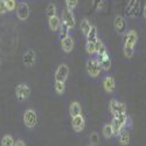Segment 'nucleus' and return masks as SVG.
<instances>
[{"label": "nucleus", "instance_id": "f257e3e1", "mask_svg": "<svg viewBox=\"0 0 146 146\" xmlns=\"http://www.w3.org/2000/svg\"><path fill=\"white\" fill-rule=\"evenodd\" d=\"M22 119H23V124H25V126L29 130L35 129L36 125H38V121H39L38 113H36V111L34 110V109H27V110H25Z\"/></svg>", "mask_w": 146, "mask_h": 146}, {"label": "nucleus", "instance_id": "f03ea898", "mask_svg": "<svg viewBox=\"0 0 146 146\" xmlns=\"http://www.w3.org/2000/svg\"><path fill=\"white\" fill-rule=\"evenodd\" d=\"M86 69L87 72L90 77H98L102 72V67L98 62V60L96 57H90L87 60V63H86Z\"/></svg>", "mask_w": 146, "mask_h": 146}, {"label": "nucleus", "instance_id": "7ed1b4c3", "mask_svg": "<svg viewBox=\"0 0 146 146\" xmlns=\"http://www.w3.org/2000/svg\"><path fill=\"white\" fill-rule=\"evenodd\" d=\"M29 96H31V88L28 84L26 83H20L15 88V97H17V100L22 103V102H25L29 98Z\"/></svg>", "mask_w": 146, "mask_h": 146}, {"label": "nucleus", "instance_id": "20e7f679", "mask_svg": "<svg viewBox=\"0 0 146 146\" xmlns=\"http://www.w3.org/2000/svg\"><path fill=\"white\" fill-rule=\"evenodd\" d=\"M138 33L135 29H127L123 38V46L126 48H135L138 43Z\"/></svg>", "mask_w": 146, "mask_h": 146}, {"label": "nucleus", "instance_id": "39448f33", "mask_svg": "<svg viewBox=\"0 0 146 146\" xmlns=\"http://www.w3.org/2000/svg\"><path fill=\"white\" fill-rule=\"evenodd\" d=\"M109 111L112 116L120 115V113H126V105L115 98L110 100L109 102Z\"/></svg>", "mask_w": 146, "mask_h": 146}, {"label": "nucleus", "instance_id": "423d86ee", "mask_svg": "<svg viewBox=\"0 0 146 146\" xmlns=\"http://www.w3.org/2000/svg\"><path fill=\"white\" fill-rule=\"evenodd\" d=\"M62 22L66 23L70 31L76 27V19H75L72 9H69L66 7V9L62 12Z\"/></svg>", "mask_w": 146, "mask_h": 146}, {"label": "nucleus", "instance_id": "0eeeda50", "mask_svg": "<svg viewBox=\"0 0 146 146\" xmlns=\"http://www.w3.org/2000/svg\"><path fill=\"white\" fill-rule=\"evenodd\" d=\"M113 27L118 35H124L127 32V21L124 17L117 15L113 21Z\"/></svg>", "mask_w": 146, "mask_h": 146}, {"label": "nucleus", "instance_id": "6e6552de", "mask_svg": "<svg viewBox=\"0 0 146 146\" xmlns=\"http://www.w3.org/2000/svg\"><path fill=\"white\" fill-rule=\"evenodd\" d=\"M68 76H69V67L64 63L60 64L55 71V81L57 82H63L66 83V81L68 80Z\"/></svg>", "mask_w": 146, "mask_h": 146}, {"label": "nucleus", "instance_id": "1a4fd4ad", "mask_svg": "<svg viewBox=\"0 0 146 146\" xmlns=\"http://www.w3.org/2000/svg\"><path fill=\"white\" fill-rule=\"evenodd\" d=\"M29 13H31V9H29V6L27 3H20L17 6V18L20 21L27 20L29 17Z\"/></svg>", "mask_w": 146, "mask_h": 146}, {"label": "nucleus", "instance_id": "9d476101", "mask_svg": "<svg viewBox=\"0 0 146 146\" xmlns=\"http://www.w3.org/2000/svg\"><path fill=\"white\" fill-rule=\"evenodd\" d=\"M71 126H72V130H74L75 132L80 133L84 130V127H86V119H84V117L82 115H78L76 117H72L71 119Z\"/></svg>", "mask_w": 146, "mask_h": 146}, {"label": "nucleus", "instance_id": "9b49d317", "mask_svg": "<svg viewBox=\"0 0 146 146\" xmlns=\"http://www.w3.org/2000/svg\"><path fill=\"white\" fill-rule=\"evenodd\" d=\"M22 61H23V64H25L27 68L33 67L35 64V62H36V53H35V50L28 49L25 54H23Z\"/></svg>", "mask_w": 146, "mask_h": 146}, {"label": "nucleus", "instance_id": "f8f14e48", "mask_svg": "<svg viewBox=\"0 0 146 146\" xmlns=\"http://www.w3.org/2000/svg\"><path fill=\"white\" fill-rule=\"evenodd\" d=\"M103 88L108 94H112L116 90V81L112 76H105L103 78Z\"/></svg>", "mask_w": 146, "mask_h": 146}, {"label": "nucleus", "instance_id": "ddd939ff", "mask_svg": "<svg viewBox=\"0 0 146 146\" xmlns=\"http://www.w3.org/2000/svg\"><path fill=\"white\" fill-rule=\"evenodd\" d=\"M96 58L98 60V62H100V64L102 67V70H104V71L110 70V68H111V58H110V56H109L108 53L104 54V55H97Z\"/></svg>", "mask_w": 146, "mask_h": 146}, {"label": "nucleus", "instance_id": "4468645a", "mask_svg": "<svg viewBox=\"0 0 146 146\" xmlns=\"http://www.w3.org/2000/svg\"><path fill=\"white\" fill-rule=\"evenodd\" d=\"M117 140L120 145L123 146H127L130 144V129L127 127H124L123 130H121L119 132V135L117 137Z\"/></svg>", "mask_w": 146, "mask_h": 146}, {"label": "nucleus", "instance_id": "2eb2a0df", "mask_svg": "<svg viewBox=\"0 0 146 146\" xmlns=\"http://www.w3.org/2000/svg\"><path fill=\"white\" fill-rule=\"evenodd\" d=\"M74 46H75V42H74V39L71 36H68L67 39H64L63 41H61V47H62V50L67 54L71 53L72 49H74Z\"/></svg>", "mask_w": 146, "mask_h": 146}, {"label": "nucleus", "instance_id": "dca6fc26", "mask_svg": "<svg viewBox=\"0 0 146 146\" xmlns=\"http://www.w3.org/2000/svg\"><path fill=\"white\" fill-rule=\"evenodd\" d=\"M61 23H62V21H61V19L57 15H54V17L48 19V26H49L50 31L54 32V33H57V31H58V28L61 26Z\"/></svg>", "mask_w": 146, "mask_h": 146}, {"label": "nucleus", "instance_id": "f3484780", "mask_svg": "<svg viewBox=\"0 0 146 146\" xmlns=\"http://www.w3.org/2000/svg\"><path fill=\"white\" fill-rule=\"evenodd\" d=\"M57 35H58V39H60V41H63L64 39H67L68 36H70V29H69V27L66 25V23H61V26H60V28H58V31H57Z\"/></svg>", "mask_w": 146, "mask_h": 146}, {"label": "nucleus", "instance_id": "a211bd4d", "mask_svg": "<svg viewBox=\"0 0 146 146\" xmlns=\"http://www.w3.org/2000/svg\"><path fill=\"white\" fill-rule=\"evenodd\" d=\"M69 115L72 117H76L78 115H82V106L78 102H72L69 106Z\"/></svg>", "mask_w": 146, "mask_h": 146}, {"label": "nucleus", "instance_id": "6ab92c4d", "mask_svg": "<svg viewBox=\"0 0 146 146\" xmlns=\"http://www.w3.org/2000/svg\"><path fill=\"white\" fill-rule=\"evenodd\" d=\"M111 127H112V132H113V137H118V135H119V132L121 131V130H123L124 127L123 126H121V124L119 123V121H118V119L116 118V117H113L112 118V120H111Z\"/></svg>", "mask_w": 146, "mask_h": 146}, {"label": "nucleus", "instance_id": "aec40b11", "mask_svg": "<svg viewBox=\"0 0 146 146\" xmlns=\"http://www.w3.org/2000/svg\"><path fill=\"white\" fill-rule=\"evenodd\" d=\"M137 7H138V0H131L130 4H129V6H127V8H126L127 15H130V17L135 15L136 12H137V9H136Z\"/></svg>", "mask_w": 146, "mask_h": 146}, {"label": "nucleus", "instance_id": "412c9836", "mask_svg": "<svg viewBox=\"0 0 146 146\" xmlns=\"http://www.w3.org/2000/svg\"><path fill=\"white\" fill-rule=\"evenodd\" d=\"M95 46H96V55H104V54L108 53L106 52V47L102 42V40L98 39V40L95 42Z\"/></svg>", "mask_w": 146, "mask_h": 146}, {"label": "nucleus", "instance_id": "4be33fe9", "mask_svg": "<svg viewBox=\"0 0 146 146\" xmlns=\"http://www.w3.org/2000/svg\"><path fill=\"white\" fill-rule=\"evenodd\" d=\"M86 38H87V41H91V42H96L98 40V33H97V28L95 26H91V28Z\"/></svg>", "mask_w": 146, "mask_h": 146}, {"label": "nucleus", "instance_id": "5701e85b", "mask_svg": "<svg viewBox=\"0 0 146 146\" xmlns=\"http://www.w3.org/2000/svg\"><path fill=\"white\" fill-rule=\"evenodd\" d=\"M102 133H103V137L105 139H110L113 137V132H112V127L111 124H104L103 129H102Z\"/></svg>", "mask_w": 146, "mask_h": 146}, {"label": "nucleus", "instance_id": "b1692460", "mask_svg": "<svg viewBox=\"0 0 146 146\" xmlns=\"http://www.w3.org/2000/svg\"><path fill=\"white\" fill-rule=\"evenodd\" d=\"M80 28H81L82 34H83L84 36H87V35H88V33H89V31H90V28H91V25H90V22H89L87 19H83V20L81 21Z\"/></svg>", "mask_w": 146, "mask_h": 146}, {"label": "nucleus", "instance_id": "393cba45", "mask_svg": "<svg viewBox=\"0 0 146 146\" xmlns=\"http://www.w3.org/2000/svg\"><path fill=\"white\" fill-rule=\"evenodd\" d=\"M1 146H15V140L11 135H5L1 139Z\"/></svg>", "mask_w": 146, "mask_h": 146}, {"label": "nucleus", "instance_id": "a878e982", "mask_svg": "<svg viewBox=\"0 0 146 146\" xmlns=\"http://www.w3.org/2000/svg\"><path fill=\"white\" fill-rule=\"evenodd\" d=\"M54 89H55L56 94H58V95H63L64 91H66V83L55 81V83H54Z\"/></svg>", "mask_w": 146, "mask_h": 146}, {"label": "nucleus", "instance_id": "bb28decb", "mask_svg": "<svg viewBox=\"0 0 146 146\" xmlns=\"http://www.w3.org/2000/svg\"><path fill=\"white\" fill-rule=\"evenodd\" d=\"M46 15L48 17V19L56 15V6L54 4H49L46 8Z\"/></svg>", "mask_w": 146, "mask_h": 146}, {"label": "nucleus", "instance_id": "cd10ccee", "mask_svg": "<svg viewBox=\"0 0 146 146\" xmlns=\"http://www.w3.org/2000/svg\"><path fill=\"white\" fill-rule=\"evenodd\" d=\"M86 50L89 55H94L96 54V46H95V42H91V41H87L86 43Z\"/></svg>", "mask_w": 146, "mask_h": 146}, {"label": "nucleus", "instance_id": "c85d7f7f", "mask_svg": "<svg viewBox=\"0 0 146 146\" xmlns=\"http://www.w3.org/2000/svg\"><path fill=\"white\" fill-rule=\"evenodd\" d=\"M5 3H6L8 12H12V11L15 9V7H17V0H5Z\"/></svg>", "mask_w": 146, "mask_h": 146}, {"label": "nucleus", "instance_id": "c756f323", "mask_svg": "<svg viewBox=\"0 0 146 146\" xmlns=\"http://www.w3.org/2000/svg\"><path fill=\"white\" fill-rule=\"evenodd\" d=\"M78 5V0H66V6L69 9H75Z\"/></svg>", "mask_w": 146, "mask_h": 146}, {"label": "nucleus", "instance_id": "7c9ffc66", "mask_svg": "<svg viewBox=\"0 0 146 146\" xmlns=\"http://www.w3.org/2000/svg\"><path fill=\"white\" fill-rule=\"evenodd\" d=\"M123 53L127 58H131L133 55H135V48H126L123 47Z\"/></svg>", "mask_w": 146, "mask_h": 146}, {"label": "nucleus", "instance_id": "2f4dec72", "mask_svg": "<svg viewBox=\"0 0 146 146\" xmlns=\"http://www.w3.org/2000/svg\"><path fill=\"white\" fill-rule=\"evenodd\" d=\"M98 141H100L98 133H97V132H92L91 135H90V144H91V145H96Z\"/></svg>", "mask_w": 146, "mask_h": 146}, {"label": "nucleus", "instance_id": "473e14b6", "mask_svg": "<svg viewBox=\"0 0 146 146\" xmlns=\"http://www.w3.org/2000/svg\"><path fill=\"white\" fill-rule=\"evenodd\" d=\"M7 11V6H6V3H5V0H0V14H5Z\"/></svg>", "mask_w": 146, "mask_h": 146}, {"label": "nucleus", "instance_id": "72a5a7b5", "mask_svg": "<svg viewBox=\"0 0 146 146\" xmlns=\"http://www.w3.org/2000/svg\"><path fill=\"white\" fill-rule=\"evenodd\" d=\"M15 146H27V145H26L25 140H22V139H18V140L15 141Z\"/></svg>", "mask_w": 146, "mask_h": 146}, {"label": "nucleus", "instance_id": "f704fd0d", "mask_svg": "<svg viewBox=\"0 0 146 146\" xmlns=\"http://www.w3.org/2000/svg\"><path fill=\"white\" fill-rule=\"evenodd\" d=\"M143 14H144V18L146 19V4H145V6H144V9H143Z\"/></svg>", "mask_w": 146, "mask_h": 146}, {"label": "nucleus", "instance_id": "c9c22d12", "mask_svg": "<svg viewBox=\"0 0 146 146\" xmlns=\"http://www.w3.org/2000/svg\"><path fill=\"white\" fill-rule=\"evenodd\" d=\"M88 146H94V145H91V144H90V145H88Z\"/></svg>", "mask_w": 146, "mask_h": 146}, {"label": "nucleus", "instance_id": "e433bc0d", "mask_svg": "<svg viewBox=\"0 0 146 146\" xmlns=\"http://www.w3.org/2000/svg\"><path fill=\"white\" fill-rule=\"evenodd\" d=\"M0 66H1V62H0Z\"/></svg>", "mask_w": 146, "mask_h": 146}]
</instances>
